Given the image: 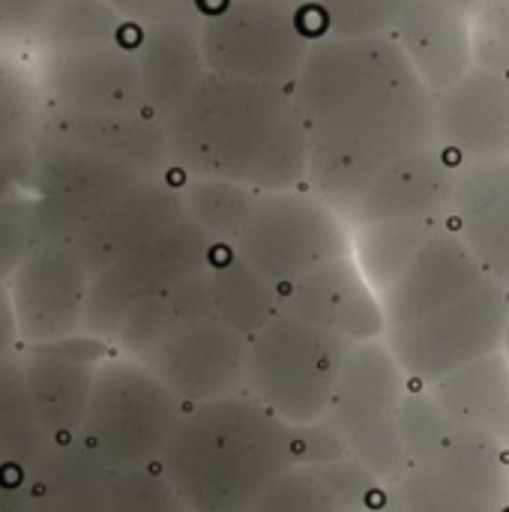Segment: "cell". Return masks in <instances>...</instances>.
Wrapping results in <instances>:
<instances>
[{"label":"cell","instance_id":"cell-29","mask_svg":"<svg viewBox=\"0 0 509 512\" xmlns=\"http://www.w3.org/2000/svg\"><path fill=\"white\" fill-rule=\"evenodd\" d=\"M507 492H509V450H507Z\"/></svg>","mask_w":509,"mask_h":512},{"label":"cell","instance_id":"cell-10","mask_svg":"<svg viewBox=\"0 0 509 512\" xmlns=\"http://www.w3.org/2000/svg\"><path fill=\"white\" fill-rule=\"evenodd\" d=\"M384 512H509L507 447L462 426L381 489Z\"/></svg>","mask_w":509,"mask_h":512},{"label":"cell","instance_id":"cell-21","mask_svg":"<svg viewBox=\"0 0 509 512\" xmlns=\"http://www.w3.org/2000/svg\"><path fill=\"white\" fill-rule=\"evenodd\" d=\"M405 0H306L303 12L318 39L393 36Z\"/></svg>","mask_w":509,"mask_h":512},{"label":"cell","instance_id":"cell-14","mask_svg":"<svg viewBox=\"0 0 509 512\" xmlns=\"http://www.w3.org/2000/svg\"><path fill=\"white\" fill-rule=\"evenodd\" d=\"M285 312L351 345L384 339V306L354 255H345L285 291Z\"/></svg>","mask_w":509,"mask_h":512},{"label":"cell","instance_id":"cell-1","mask_svg":"<svg viewBox=\"0 0 509 512\" xmlns=\"http://www.w3.org/2000/svg\"><path fill=\"white\" fill-rule=\"evenodd\" d=\"M291 93L309 132V189L342 219L387 165L438 141L435 93L393 36L318 39Z\"/></svg>","mask_w":509,"mask_h":512},{"label":"cell","instance_id":"cell-2","mask_svg":"<svg viewBox=\"0 0 509 512\" xmlns=\"http://www.w3.org/2000/svg\"><path fill=\"white\" fill-rule=\"evenodd\" d=\"M381 306L384 345L414 387H435L507 342L509 291L453 225L426 240Z\"/></svg>","mask_w":509,"mask_h":512},{"label":"cell","instance_id":"cell-28","mask_svg":"<svg viewBox=\"0 0 509 512\" xmlns=\"http://www.w3.org/2000/svg\"><path fill=\"white\" fill-rule=\"evenodd\" d=\"M504 354H507V360H509V324H507V342H504Z\"/></svg>","mask_w":509,"mask_h":512},{"label":"cell","instance_id":"cell-25","mask_svg":"<svg viewBox=\"0 0 509 512\" xmlns=\"http://www.w3.org/2000/svg\"><path fill=\"white\" fill-rule=\"evenodd\" d=\"M453 3H456V6H459V9H462L468 18H471V15H474V12H477V9H480L486 0H453Z\"/></svg>","mask_w":509,"mask_h":512},{"label":"cell","instance_id":"cell-12","mask_svg":"<svg viewBox=\"0 0 509 512\" xmlns=\"http://www.w3.org/2000/svg\"><path fill=\"white\" fill-rule=\"evenodd\" d=\"M456 174L459 162L438 141L420 147L387 165L351 204L345 222L351 228L396 219L450 222Z\"/></svg>","mask_w":509,"mask_h":512},{"label":"cell","instance_id":"cell-13","mask_svg":"<svg viewBox=\"0 0 509 512\" xmlns=\"http://www.w3.org/2000/svg\"><path fill=\"white\" fill-rule=\"evenodd\" d=\"M438 144L459 162L509 159V81L471 66L450 90L435 96Z\"/></svg>","mask_w":509,"mask_h":512},{"label":"cell","instance_id":"cell-15","mask_svg":"<svg viewBox=\"0 0 509 512\" xmlns=\"http://www.w3.org/2000/svg\"><path fill=\"white\" fill-rule=\"evenodd\" d=\"M450 225L509 291V159L459 165Z\"/></svg>","mask_w":509,"mask_h":512},{"label":"cell","instance_id":"cell-17","mask_svg":"<svg viewBox=\"0 0 509 512\" xmlns=\"http://www.w3.org/2000/svg\"><path fill=\"white\" fill-rule=\"evenodd\" d=\"M429 390L453 420L509 450V360L504 351L465 366Z\"/></svg>","mask_w":509,"mask_h":512},{"label":"cell","instance_id":"cell-3","mask_svg":"<svg viewBox=\"0 0 509 512\" xmlns=\"http://www.w3.org/2000/svg\"><path fill=\"white\" fill-rule=\"evenodd\" d=\"M171 144L189 177L255 192L309 186V132L288 84L207 72L174 114Z\"/></svg>","mask_w":509,"mask_h":512},{"label":"cell","instance_id":"cell-19","mask_svg":"<svg viewBox=\"0 0 509 512\" xmlns=\"http://www.w3.org/2000/svg\"><path fill=\"white\" fill-rule=\"evenodd\" d=\"M444 225L450 222L396 219V222H375V225L354 228V258L363 276L369 279V285L378 291V297L387 294V288L402 276L411 258Z\"/></svg>","mask_w":509,"mask_h":512},{"label":"cell","instance_id":"cell-4","mask_svg":"<svg viewBox=\"0 0 509 512\" xmlns=\"http://www.w3.org/2000/svg\"><path fill=\"white\" fill-rule=\"evenodd\" d=\"M294 465V429L246 393L186 408L159 462L189 512H246Z\"/></svg>","mask_w":509,"mask_h":512},{"label":"cell","instance_id":"cell-27","mask_svg":"<svg viewBox=\"0 0 509 512\" xmlns=\"http://www.w3.org/2000/svg\"><path fill=\"white\" fill-rule=\"evenodd\" d=\"M279 3H291V6H303L306 0H279Z\"/></svg>","mask_w":509,"mask_h":512},{"label":"cell","instance_id":"cell-18","mask_svg":"<svg viewBox=\"0 0 509 512\" xmlns=\"http://www.w3.org/2000/svg\"><path fill=\"white\" fill-rule=\"evenodd\" d=\"M207 285L216 315L249 339L285 312V291L258 276L231 246L216 243Z\"/></svg>","mask_w":509,"mask_h":512},{"label":"cell","instance_id":"cell-24","mask_svg":"<svg viewBox=\"0 0 509 512\" xmlns=\"http://www.w3.org/2000/svg\"><path fill=\"white\" fill-rule=\"evenodd\" d=\"M342 456H348V450L342 447L339 435L330 429L327 420L294 429V462L297 465H327Z\"/></svg>","mask_w":509,"mask_h":512},{"label":"cell","instance_id":"cell-22","mask_svg":"<svg viewBox=\"0 0 509 512\" xmlns=\"http://www.w3.org/2000/svg\"><path fill=\"white\" fill-rule=\"evenodd\" d=\"M246 512H348L321 468L294 465Z\"/></svg>","mask_w":509,"mask_h":512},{"label":"cell","instance_id":"cell-20","mask_svg":"<svg viewBox=\"0 0 509 512\" xmlns=\"http://www.w3.org/2000/svg\"><path fill=\"white\" fill-rule=\"evenodd\" d=\"M183 192V204L189 210V216L198 222V228L222 246H231L237 231L243 228L252 201H255V189L228 183V180H210V177H186L180 183Z\"/></svg>","mask_w":509,"mask_h":512},{"label":"cell","instance_id":"cell-9","mask_svg":"<svg viewBox=\"0 0 509 512\" xmlns=\"http://www.w3.org/2000/svg\"><path fill=\"white\" fill-rule=\"evenodd\" d=\"M411 387L414 384L384 339L363 342L351 351L324 417L348 456L363 465L381 486L393 483L408 468L402 408Z\"/></svg>","mask_w":509,"mask_h":512},{"label":"cell","instance_id":"cell-11","mask_svg":"<svg viewBox=\"0 0 509 512\" xmlns=\"http://www.w3.org/2000/svg\"><path fill=\"white\" fill-rule=\"evenodd\" d=\"M96 411V444L117 471L159 465L186 405L141 363L105 372Z\"/></svg>","mask_w":509,"mask_h":512},{"label":"cell","instance_id":"cell-5","mask_svg":"<svg viewBox=\"0 0 509 512\" xmlns=\"http://www.w3.org/2000/svg\"><path fill=\"white\" fill-rule=\"evenodd\" d=\"M120 336L186 408L246 393L249 336L216 315L207 270L135 309Z\"/></svg>","mask_w":509,"mask_h":512},{"label":"cell","instance_id":"cell-6","mask_svg":"<svg viewBox=\"0 0 509 512\" xmlns=\"http://www.w3.org/2000/svg\"><path fill=\"white\" fill-rule=\"evenodd\" d=\"M357 345L288 312L249 339L246 396L291 429L321 423Z\"/></svg>","mask_w":509,"mask_h":512},{"label":"cell","instance_id":"cell-16","mask_svg":"<svg viewBox=\"0 0 509 512\" xmlns=\"http://www.w3.org/2000/svg\"><path fill=\"white\" fill-rule=\"evenodd\" d=\"M393 39L435 96L450 90L474 66L471 18L453 0H405Z\"/></svg>","mask_w":509,"mask_h":512},{"label":"cell","instance_id":"cell-7","mask_svg":"<svg viewBox=\"0 0 509 512\" xmlns=\"http://www.w3.org/2000/svg\"><path fill=\"white\" fill-rule=\"evenodd\" d=\"M231 249L288 291L309 273L354 255V228L309 186L258 192Z\"/></svg>","mask_w":509,"mask_h":512},{"label":"cell","instance_id":"cell-23","mask_svg":"<svg viewBox=\"0 0 509 512\" xmlns=\"http://www.w3.org/2000/svg\"><path fill=\"white\" fill-rule=\"evenodd\" d=\"M471 54L474 66L509 81V0H486L471 15Z\"/></svg>","mask_w":509,"mask_h":512},{"label":"cell","instance_id":"cell-26","mask_svg":"<svg viewBox=\"0 0 509 512\" xmlns=\"http://www.w3.org/2000/svg\"><path fill=\"white\" fill-rule=\"evenodd\" d=\"M357 512H384V510H381V504H378V507H363V510H357Z\"/></svg>","mask_w":509,"mask_h":512},{"label":"cell","instance_id":"cell-8","mask_svg":"<svg viewBox=\"0 0 509 512\" xmlns=\"http://www.w3.org/2000/svg\"><path fill=\"white\" fill-rule=\"evenodd\" d=\"M198 15L204 66L222 78L291 87L318 42L303 6L279 0H204Z\"/></svg>","mask_w":509,"mask_h":512}]
</instances>
